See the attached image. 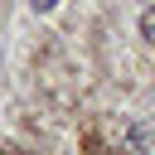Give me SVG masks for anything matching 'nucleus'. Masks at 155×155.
Masks as SVG:
<instances>
[{
    "mask_svg": "<svg viewBox=\"0 0 155 155\" xmlns=\"http://www.w3.org/2000/svg\"><path fill=\"white\" fill-rule=\"evenodd\" d=\"M53 5H58V0H34V10H39V15H44V10H53Z\"/></svg>",
    "mask_w": 155,
    "mask_h": 155,
    "instance_id": "2",
    "label": "nucleus"
},
{
    "mask_svg": "<svg viewBox=\"0 0 155 155\" xmlns=\"http://www.w3.org/2000/svg\"><path fill=\"white\" fill-rule=\"evenodd\" d=\"M140 34L155 44V10H145V15H140Z\"/></svg>",
    "mask_w": 155,
    "mask_h": 155,
    "instance_id": "1",
    "label": "nucleus"
}]
</instances>
